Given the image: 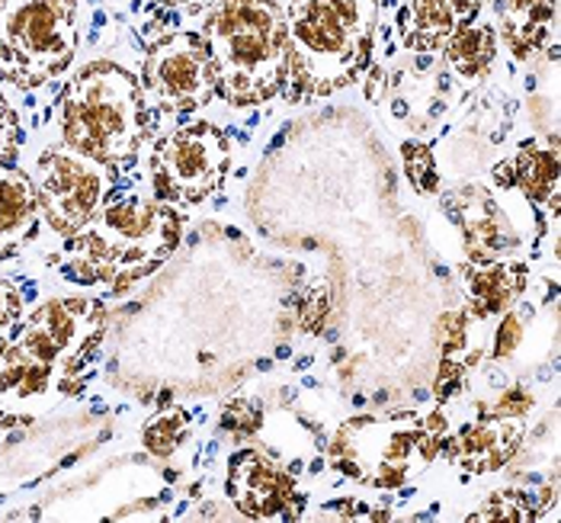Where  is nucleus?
<instances>
[{"label":"nucleus","instance_id":"1","mask_svg":"<svg viewBox=\"0 0 561 523\" xmlns=\"http://www.w3.org/2000/svg\"><path fill=\"white\" fill-rule=\"evenodd\" d=\"M106 315L93 299H48L16 331L0 353V411L48 405L68 393V376L93 348Z\"/></svg>","mask_w":561,"mask_h":523},{"label":"nucleus","instance_id":"2","mask_svg":"<svg viewBox=\"0 0 561 523\" xmlns=\"http://www.w3.org/2000/svg\"><path fill=\"white\" fill-rule=\"evenodd\" d=\"M203 45L216 93L238 110L273 100L289 78L286 20L273 0H218Z\"/></svg>","mask_w":561,"mask_h":523},{"label":"nucleus","instance_id":"3","mask_svg":"<svg viewBox=\"0 0 561 523\" xmlns=\"http://www.w3.org/2000/svg\"><path fill=\"white\" fill-rule=\"evenodd\" d=\"M183 238V218L168 203L116 200L103 206L93 221L71 241V276L81 283H106L126 289L135 280L154 273Z\"/></svg>","mask_w":561,"mask_h":523},{"label":"nucleus","instance_id":"4","mask_svg":"<svg viewBox=\"0 0 561 523\" xmlns=\"http://www.w3.org/2000/svg\"><path fill=\"white\" fill-rule=\"evenodd\" d=\"M376 16V0H289L283 20L299 88L314 96L350 88L369 65Z\"/></svg>","mask_w":561,"mask_h":523},{"label":"nucleus","instance_id":"5","mask_svg":"<svg viewBox=\"0 0 561 523\" xmlns=\"http://www.w3.org/2000/svg\"><path fill=\"white\" fill-rule=\"evenodd\" d=\"M449 443L443 411H389L356 414L331 440V466L366 488H401L427 473Z\"/></svg>","mask_w":561,"mask_h":523},{"label":"nucleus","instance_id":"6","mask_svg":"<svg viewBox=\"0 0 561 523\" xmlns=\"http://www.w3.org/2000/svg\"><path fill=\"white\" fill-rule=\"evenodd\" d=\"M145 135V93L126 68L100 61L84 68L61 96V145L123 168Z\"/></svg>","mask_w":561,"mask_h":523},{"label":"nucleus","instance_id":"7","mask_svg":"<svg viewBox=\"0 0 561 523\" xmlns=\"http://www.w3.org/2000/svg\"><path fill=\"white\" fill-rule=\"evenodd\" d=\"M78 52V0H0V75L39 88Z\"/></svg>","mask_w":561,"mask_h":523},{"label":"nucleus","instance_id":"8","mask_svg":"<svg viewBox=\"0 0 561 523\" xmlns=\"http://www.w3.org/2000/svg\"><path fill=\"white\" fill-rule=\"evenodd\" d=\"M33 186L45 221L58 235L75 238L103 209L113 186V168L68 145H55L43 151Z\"/></svg>","mask_w":561,"mask_h":523},{"label":"nucleus","instance_id":"9","mask_svg":"<svg viewBox=\"0 0 561 523\" xmlns=\"http://www.w3.org/2000/svg\"><path fill=\"white\" fill-rule=\"evenodd\" d=\"M231 168L228 138L206 123L171 132L151 155V180L161 200L193 206L225 183Z\"/></svg>","mask_w":561,"mask_h":523},{"label":"nucleus","instance_id":"10","mask_svg":"<svg viewBox=\"0 0 561 523\" xmlns=\"http://www.w3.org/2000/svg\"><path fill=\"white\" fill-rule=\"evenodd\" d=\"M145 96L164 113H196L216 96V75L203 36L176 33L148 52Z\"/></svg>","mask_w":561,"mask_h":523},{"label":"nucleus","instance_id":"11","mask_svg":"<svg viewBox=\"0 0 561 523\" xmlns=\"http://www.w3.org/2000/svg\"><path fill=\"white\" fill-rule=\"evenodd\" d=\"M225 491L231 504L254 521H273L296 511V479L263 450H241L231 456Z\"/></svg>","mask_w":561,"mask_h":523},{"label":"nucleus","instance_id":"12","mask_svg":"<svg viewBox=\"0 0 561 523\" xmlns=\"http://www.w3.org/2000/svg\"><path fill=\"white\" fill-rule=\"evenodd\" d=\"M526 434V418L511 414H481L478 421L466 424L459 434H449V459L469 473V476H488L504 469L517 456L519 443Z\"/></svg>","mask_w":561,"mask_h":523},{"label":"nucleus","instance_id":"13","mask_svg":"<svg viewBox=\"0 0 561 523\" xmlns=\"http://www.w3.org/2000/svg\"><path fill=\"white\" fill-rule=\"evenodd\" d=\"M446 213L462 231L469 261H494L507 258L517 245V231L497 209V203L481 186H466L446 200Z\"/></svg>","mask_w":561,"mask_h":523},{"label":"nucleus","instance_id":"14","mask_svg":"<svg viewBox=\"0 0 561 523\" xmlns=\"http://www.w3.org/2000/svg\"><path fill=\"white\" fill-rule=\"evenodd\" d=\"M466 286V311L472 318L504 315L517 306L526 289V263L517 258H494V261H466L459 266Z\"/></svg>","mask_w":561,"mask_h":523},{"label":"nucleus","instance_id":"15","mask_svg":"<svg viewBox=\"0 0 561 523\" xmlns=\"http://www.w3.org/2000/svg\"><path fill=\"white\" fill-rule=\"evenodd\" d=\"M494 177L504 186H517L533 206L549 209L556 216V209H559V151H556V138L549 145H542V141L519 145L517 155L507 158L494 171Z\"/></svg>","mask_w":561,"mask_h":523},{"label":"nucleus","instance_id":"16","mask_svg":"<svg viewBox=\"0 0 561 523\" xmlns=\"http://www.w3.org/2000/svg\"><path fill=\"white\" fill-rule=\"evenodd\" d=\"M481 0H411L404 13V43L417 52L443 48L478 13Z\"/></svg>","mask_w":561,"mask_h":523},{"label":"nucleus","instance_id":"17","mask_svg":"<svg viewBox=\"0 0 561 523\" xmlns=\"http://www.w3.org/2000/svg\"><path fill=\"white\" fill-rule=\"evenodd\" d=\"M39 200L26 174L10 164H0V258L13 254L36 228Z\"/></svg>","mask_w":561,"mask_h":523},{"label":"nucleus","instance_id":"18","mask_svg":"<svg viewBox=\"0 0 561 523\" xmlns=\"http://www.w3.org/2000/svg\"><path fill=\"white\" fill-rule=\"evenodd\" d=\"M556 30V0H507L501 33L517 58H533L542 52Z\"/></svg>","mask_w":561,"mask_h":523},{"label":"nucleus","instance_id":"19","mask_svg":"<svg viewBox=\"0 0 561 523\" xmlns=\"http://www.w3.org/2000/svg\"><path fill=\"white\" fill-rule=\"evenodd\" d=\"M494 58H497V33L488 23H466L446 39L449 71L466 84L484 81L488 71L494 68Z\"/></svg>","mask_w":561,"mask_h":523},{"label":"nucleus","instance_id":"20","mask_svg":"<svg viewBox=\"0 0 561 523\" xmlns=\"http://www.w3.org/2000/svg\"><path fill=\"white\" fill-rule=\"evenodd\" d=\"M186 436H190V414H186L183 408H168V411L154 414V418L145 424V431H141V446H145L151 456L168 459V456H173V453L183 446Z\"/></svg>","mask_w":561,"mask_h":523},{"label":"nucleus","instance_id":"21","mask_svg":"<svg viewBox=\"0 0 561 523\" xmlns=\"http://www.w3.org/2000/svg\"><path fill=\"white\" fill-rule=\"evenodd\" d=\"M472 315L466 308L446 311L436 325L439 331V360H462V363H476V350H472Z\"/></svg>","mask_w":561,"mask_h":523},{"label":"nucleus","instance_id":"22","mask_svg":"<svg viewBox=\"0 0 561 523\" xmlns=\"http://www.w3.org/2000/svg\"><path fill=\"white\" fill-rule=\"evenodd\" d=\"M536 504L523 494V491H511V488H504V491H494L481 508H478L476 514L469 518V521H533L536 518Z\"/></svg>","mask_w":561,"mask_h":523},{"label":"nucleus","instance_id":"23","mask_svg":"<svg viewBox=\"0 0 561 523\" xmlns=\"http://www.w3.org/2000/svg\"><path fill=\"white\" fill-rule=\"evenodd\" d=\"M401 158H404V174L411 180V186L421 196H431L439 186V171H436V158L427 145L421 141H404L401 145Z\"/></svg>","mask_w":561,"mask_h":523},{"label":"nucleus","instance_id":"24","mask_svg":"<svg viewBox=\"0 0 561 523\" xmlns=\"http://www.w3.org/2000/svg\"><path fill=\"white\" fill-rule=\"evenodd\" d=\"M221 428L234 436H254L263 428V408L251 398H231L221 408Z\"/></svg>","mask_w":561,"mask_h":523},{"label":"nucleus","instance_id":"25","mask_svg":"<svg viewBox=\"0 0 561 523\" xmlns=\"http://www.w3.org/2000/svg\"><path fill=\"white\" fill-rule=\"evenodd\" d=\"M469 369L472 363H462V360H439V369H436V383H433V395L439 405L453 401L456 395L466 393L469 386Z\"/></svg>","mask_w":561,"mask_h":523},{"label":"nucleus","instance_id":"26","mask_svg":"<svg viewBox=\"0 0 561 523\" xmlns=\"http://www.w3.org/2000/svg\"><path fill=\"white\" fill-rule=\"evenodd\" d=\"M20 325H23V303H20V293H16L7 280H0V353L13 344Z\"/></svg>","mask_w":561,"mask_h":523},{"label":"nucleus","instance_id":"27","mask_svg":"<svg viewBox=\"0 0 561 523\" xmlns=\"http://www.w3.org/2000/svg\"><path fill=\"white\" fill-rule=\"evenodd\" d=\"M523 328H526L523 311H517V308H507V311H504V321H501V328H497V338H494V350H491V356H494V360H507V356H514V350L519 348V338H523Z\"/></svg>","mask_w":561,"mask_h":523},{"label":"nucleus","instance_id":"28","mask_svg":"<svg viewBox=\"0 0 561 523\" xmlns=\"http://www.w3.org/2000/svg\"><path fill=\"white\" fill-rule=\"evenodd\" d=\"M16 148H20V123L10 103L0 96V164H7L16 155Z\"/></svg>","mask_w":561,"mask_h":523},{"label":"nucleus","instance_id":"29","mask_svg":"<svg viewBox=\"0 0 561 523\" xmlns=\"http://www.w3.org/2000/svg\"><path fill=\"white\" fill-rule=\"evenodd\" d=\"M533 405H536V398L526 393L523 386H511L507 393L494 401L491 411H494V414H511V418H526V414L533 411Z\"/></svg>","mask_w":561,"mask_h":523},{"label":"nucleus","instance_id":"30","mask_svg":"<svg viewBox=\"0 0 561 523\" xmlns=\"http://www.w3.org/2000/svg\"><path fill=\"white\" fill-rule=\"evenodd\" d=\"M324 318H328V293L324 289H318V299L311 303H305L302 315H299V321H302V328L308 334H318L321 331V325H324Z\"/></svg>","mask_w":561,"mask_h":523},{"label":"nucleus","instance_id":"31","mask_svg":"<svg viewBox=\"0 0 561 523\" xmlns=\"http://www.w3.org/2000/svg\"><path fill=\"white\" fill-rule=\"evenodd\" d=\"M168 7H199V3H209V0H164Z\"/></svg>","mask_w":561,"mask_h":523}]
</instances>
